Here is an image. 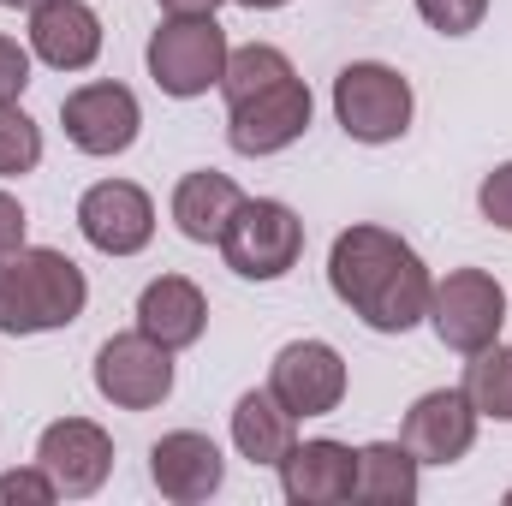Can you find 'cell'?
Masks as SVG:
<instances>
[{"label":"cell","mask_w":512,"mask_h":506,"mask_svg":"<svg viewBox=\"0 0 512 506\" xmlns=\"http://www.w3.org/2000/svg\"><path fill=\"white\" fill-rule=\"evenodd\" d=\"M328 286L334 298L370 328V334H411L417 322H429V292L435 274L423 268V256L411 251L399 233L387 227H346L328 251Z\"/></svg>","instance_id":"1"},{"label":"cell","mask_w":512,"mask_h":506,"mask_svg":"<svg viewBox=\"0 0 512 506\" xmlns=\"http://www.w3.org/2000/svg\"><path fill=\"white\" fill-rule=\"evenodd\" d=\"M84 304H90V280L66 251L24 245V251L0 256V334L24 340V334L72 328Z\"/></svg>","instance_id":"2"},{"label":"cell","mask_w":512,"mask_h":506,"mask_svg":"<svg viewBox=\"0 0 512 506\" xmlns=\"http://www.w3.org/2000/svg\"><path fill=\"white\" fill-rule=\"evenodd\" d=\"M227 54H233V42H227V30L215 24V12H209V18H161V30H155L149 48H143L155 90L173 96V102H191V96L221 90Z\"/></svg>","instance_id":"3"},{"label":"cell","mask_w":512,"mask_h":506,"mask_svg":"<svg viewBox=\"0 0 512 506\" xmlns=\"http://www.w3.org/2000/svg\"><path fill=\"white\" fill-rule=\"evenodd\" d=\"M417 114V96H411V78L387 60H352L340 78H334V120L352 143H399L411 131Z\"/></svg>","instance_id":"4"},{"label":"cell","mask_w":512,"mask_h":506,"mask_svg":"<svg viewBox=\"0 0 512 506\" xmlns=\"http://www.w3.org/2000/svg\"><path fill=\"white\" fill-rule=\"evenodd\" d=\"M215 251L239 280H286L304 256V221L280 197H245Z\"/></svg>","instance_id":"5"},{"label":"cell","mask_w":512,"mask_h":506,"mask_svg":"<svg viewBox=\"0 0 512 506\" xmlns=\"http://www.w3.org/2000/svg\"><path fill=\"white\" fill-rule=\"evenodd\" d=\"M507 322V286L489 268H447V280H435L429 292V328L447 352L471 358L483 346L501 340Z\"/></svg>","instance_id":"6"},{"label":"cell","mask_w":512,"mask_h":506,"mask_svg":"<svg viewBox=\"0 0 512 506\" xmlns=\"http://www.w3.org/2000/svg\"><path fill=\"white\" fill-rule=\"evenodd\" d=\"M60 126H66V143H72L78 155L108 161V155H126L131 143H137L143 108H137V96H131L126 84L96 78V84H78V90L60 102Z\"/></svg>","instance_id":"7"},{"label":"cell","mask_w":512,"mask_h":506,"mask_svg":"<svg viewBox=\"0 0 512 506\" xmlns=\"http://www.w3.org/2000/svg\"><path fill=\"white\" fill-rule=\"evenodd\" d=\"M96 393L114 411H155L173 393V352L155 346L149 334H114L96 352Z\"/></svg>","instance_id":"8"},{"label":"cell","mask_w":512,"mask_h":506,"mask_svg":"<svg viewBox=\"0 0 512 506\" xmlns=\"http://www.w3.org/2000/svg\"><path fill=\"white\" fill-rule=\"evenodd\" d=\"M268 393L304 423V417H328L346 399V358L328 340H292L274 352L268 364Z\"/></svg>","instance_id":"9"},{"label":"cell","mask_w":512,"mask_h":506,"mask_svg":"<svg viewBox=\"0 0 512 506\" xmlns=\"http://www.w3.org/2000/svg\"><path fill=\"white\" fill-rule=\"evenodd\" d=\"M36 465L60 483L66 501H90L114 471V435L90 417H60L36 435Z\"/></svg>","instance_id":"10"},{"label":"cell","mask_w":512,"mask_h":506,"mask_svg":"<svg viewBox=\"0 0 512 506\" xmlns=\"http://www.w3.org/2000/svg\"><path fill=\"white\" fill-rule=\"evenodd\" d=\"M78 233L102 256H137L155 239V197L131 179H102L78 197Z\"/></svg>","instance_id":"11"},{"label":"cell","mask_w":512,"mask_h":506,"mask_svg":"<svg viewBox=\"0 0 512 506\" xmlns=\"http://www.w3.org/2000/svg\"><path fill=\"white\" fill-rule=\"evenodd\" d=\"M310 114H316L310 84L292 72L286 84H274V90H262L251 102L227 108V143L239 155H280V149H292L310 131Z\"/></svg>","instance_id":"12"},{"label":"cell","mask_w":512,"mask_h":506,"mask_svg":"<svg viewBox=\"0 0 512 506\" xmlns=\"http://www.w3.org/2000/svg\"><path fill=\"white\" fill-rule=\"evenodd\" d=\"M477 405L465 399V387H429L423 399H411L399 441L423 459V465H459L477 447Z\"/></svg>","instance_id":"13"},{"label":"cell","mask_w":512,"mask_h":506,"mask_svg":"<svg viewBox=\"0 0 512 506\" xmlns=\"http://www.w3.org/2000/svg\"><path fill=\"white\" fill-rule=\"evenodd\" d=\"M274 471H280V495L292 506L358 501V447H346V441H334V435L292 441V453H286Z\"/></svg>","instance_id":"14"},{"label":"cell","mask_w":512,"mask_h":506,"mask_svg":"<svg viewBox=\"0 0 512 506\" xmlns=\"http://www.w3.org/2000/svg\"><path fill=\"white\" fill-rule=\"evenodd\" d=\"M149 483L161 489V501L197 506L227 483V459L203 429H173L149 447Z\"/></svg>","instance_id":"15"},{"label":"cell","mask_w":512,"mask_h":506,"mask_svg":"<svg viewBox=\"0 0 512 506\" xmlns=\"http://www.w3.org/2000/svg\"><path fill=\"white\" fill-rule=\"evenodd\" d=\"M30 54L54 72H90L102 60V12L90 0L30 6Z\"/></svg>","instance_id":"16"},{"label":"cell","mask_w":512,"mask_h":506,"mask_svg":"<svg viewBox=\"0 0 512 506\" xmlns=\"http://www.w3.org/2000/svg\"><path fill=\"white\" fill-rule=\"evenodd\" d=\"M203 328H209V298H203L197 280L161 274V280H149V286L137 292V334H149L155 346L185 352V346L203 340Z\"/></svg>","instance_id":"17"},{"label":"cell","mask_w":512,"mask_h":506,"mask_svg":"<svg viewBox=\"0 0 512 506\" xmlns=\"http://www.w3.org/2000/svg\"><path fill=\"white\" fill-rule=\"evenodd\" d=\"M239 203H245V191H239L227 173L197 167V173H185V179L173 185V227H179L191 245H221V233L233 227Z\"/></svg>","instance_id":"18"},{"label":"cell","mask_w":512,"mask_h":506,"mask_svg":"<svg viewBox=\"0 0 512 506\" xmlns=\"http://www.w3.org/2000/svg\"><path fill=\"white\" fill-rule=\"evenodd\" d=\"M292 441H298V417H292L268 387L239 393V405H233V447H239V459H251V465H280V459L292 453Z\"/></svg>","instance_id":"19"},{"label":"cell","mask_w":512,"mask_h":506,"mask_svg":"<svg viewBox=\"0 0 512 506\" xmlns=\"http://www.w3.org/2000/svg\"><path fill=\"white\" fill-rule=\"evenodd\" d=\"M423 489V459L405 441H370L358 447V501L411 506Z\"/></svg>","instance_id":"20"},{"label":"cell","mask_w":512,"mask_h":506,"mask_svg":"<svg viewBox=\"0 0 512 506\" xmlns=\"http://www.w3.org/2000/svg\"><path fill=\"white\" fill-rule=\"evenodd\" d=\"M286 78H292V60H286L274 42H245V48L227 54L221 96H227V108H239V102H251V96L274 90V84H286Z\"/></svg>","instance_id":"21"},{"label":"cell","mask_w":512,"mask_h":506,"mask_svg":"<svg viewBox=\"0 0 512 506\" xmlns=\"http://www.w3.org/2000/svg\"><path fill=\"white\" fill-rule=\"evenodd\" d=\"M465 399L477 405V417H495V423H512V346H483V352H471V364H465Z\"/></svg>","instance_id":"22"},{"label":"cell","mask_w":512,"mask_h":506,"mask_svg":"<svg viewBox=\"0 0 512 506\" xmlns=\"http://www.w3.org/2000/svg\"><path fill=\"white\" fill-rule=\"evenodd\" d=\"M36 167H42V126L18 102H0V179H24Z\"/></svg>","instance_id":"23"},{"label":"cell","mask_w":512,"mask_h":506,"mask_svg":"<svg viewBox=\"0 0 512 506\" xmlns=\"http://www.w3.org/2000/svg\"><path fill=\"white\" fill-rule=\"evenodd\" d=\"M423 24L441 30V36H471L483 18H489V0H417Z\"/></svg>","instance_id":"24"},{"label":"cell","mask_w":512,"mask_h":506,"mask_svg":"<svg viewBox=\"0 0 512 506\" xmlns=\"http://www.w3.org/2000/svg\"><path fill=\"white\" fill-rule=\"evenodd\" d=\"M60 501V483L42 471V465H18L0 477V506H54Z\"/></svg>","instance_id":"25"},{"label":"cell","mask_w":512,"mask_h":506,"mask_svg":"<svg viewBox=\"0 0 512 506\" xmlns=\"http://www.w3.org/2000/svg\"><path fill=\"white\" fill-rule=\"evenodd\" d=\"M477 209H483V221H489V227L512 233V161H501V167L477 185Z\"/></svg>","instance_id":"26"},{"label":"cell","mask_w":512,"mask_h":506,"mask_svg":"<svg viewBox=\"0 0 512 506\" xmlns=\"http://www.w3.org/2000/svg\"><path fill=\"white\" fill-rule=\"evenodd\" d=\"M30 48H18L12 36H0V102H18L30 90Z\"/></svg>","instance_id":"27"},{"label":"cell","mask_w":512,"mask_h":506,"mask_svg":"<svg viewBox=\"0 0 512 506\" xmlns=\"http://www.w3.org/2000/svg\"><path fill=\"white\" fill-rule=\"evenodd\" d=\"M24 233H30V215H24V203H18L12 191H0V256L24 251Z\"/></svg>","instance_id":"28"},{"label":"cell","mask_w":512,"mask_h":506,"mask_svg":"<svg viewBox=\"0 0 512 506\" xmlns=\"http://www.w3.org/2000/svg\"><path fill=\"white\" fill-rule=\"evenodd\" d=\"M155 6H161L167 18H209L221 0H155Z\"/></svg>","instance_id":"29"},{"label":"cell","mask_w":512,"mask_h":506,"mask_svg":"<svg viewBox=\"0 0 512 506\" xmlns=\"http://www.w3.org/2000/svg\"><path fill=\"white\" fill-rule=\"evenodd\" d=\"M239 6H245V12H280L286 0H239Z\"/></svg>","instance_id":"30"},{"label":"cell","mask_w":512,"mask_h":506,"mask_svg":"<svg viewBox=\"0 0 512 506\" xmlns=\"http://www.w3.org/2000/svg\"><path fill=\"white\" fill-rule=\"evenodd\" d=\"M0 6H24V12H30V6H42V0H0Z\"/></svg>","instance_id":"31"},{"label":"cell","mask_w":512,"mask_h":506,"mask_svg":"<svg viewBox=\"0 0 512 506\" xmlns=\"http://www.w3.org/2000/svg\"><path fill=\"white\" fill-rule=\"evenodd\" d=\"M507 506H512V489H507Z\"/></svg>","instance_id":"32"}]
</instances>
